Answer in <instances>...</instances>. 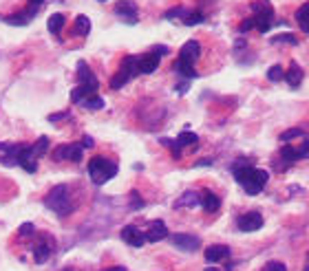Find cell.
<instances>
[{
  "mask_svg": "<svg viewBox=\"0 0 309 271\" xmlns=\"http://www.w3.org/2000/svg\"><path fill=\"white\" fill-rule=\"evenodd\" d=\"M82 146L91 148V146H93V139H91V137H84V141H82Z\"/></svg>",
  "mask_w": 309,
  "mask_h": 271,
  "instance_id": "obj_42",
  "label": "cell"
},
{
  "mask_svg": "<svg viewBox=\"0 0 309 271\" xmlns=\"http://www.w3.org/2000/svg\"><path fill=\"white\" fill-rule=\"evenodd\" d=\"M254 27V20L252 18H247V20H243V25L239 27V33H245V31H250Z\"/></svg>",
  "mask_w": 309,
  "mask_h": 271,
  "instance_id": "obj_39",
  "label": "cell"
},
{
  "mask_svg": "<svg viewBox=\"0 0 309 271\" xmlns=\"http://www.w3.org/2000/svg\"><path fill=\"white\" fill-rule=\"evenodd\" d=\"M64 271H69V269H64Z\"/></svg>",
  "mask_w": 309,
  "mask_h": 271,
  "instance_id": "obj_47",
  "label": "cell"
},
{
  "mask_svg": "<svg viewBox=\"0 0 309 271\" xmlns=\"http://www.w3.org/2000/svg\"><path fill=\"white\" fill-rule=\"evenodd\" d=\"M201 205H203V209H206L208 214H214V212H217V209L221 207V198L214 194V192H208V190H206V192L201 194Z\"/></svg>",
  "mask_w": 309,
  "mask_h": 271,
  "instance_id": "obj_20",
  "label": "cell"
},
{
  "mask_svg": "<svg viewBox=\"0 0 309 271\" xmlns=\"http://www.w3.org/2000/svg\"><path fill=\"white\" fill-rule=\"evenodd\" d=\"M278 42H285V44H298L296 36H291V33H280V36H274V38H272V44H278Z\"/></svg>",
  "mask_w": 309,
  "mask_h": 271,
  "instance_id": "obj_33",
  "label": "cell"
},
{
  "mask_svg": "<svg viewBox=\"0 0 309 271\" xmlns=\"http://www.w3.org/2000/svg\"><path fill=\"white\" fill-rule=\"evenodd\" d=\"M181 20H184V25L192 27V25H199V22L206 20V16H203L201 11H186V14L181 16Z\"/></svg>",
  "mask_w": 309,
  "mask_h": 271,
  "instance_id": "obj_29",
  "label": "cell"
},
{
  "mask_svg": "<svg viewBox=\"0 0 309 271\" xmlns=\"http://www.w3.org/2000/svg\"><path fill=\"white\" fill-rule=\"evenodd\" d=\"M203 256H206V260H208V262L225 260V258L230 256V247H225V245H210Z\"/></svg>",
  "mask_w": 309,
  "mask_h": 271,
  "instance_id": "obj_18",
  "label": "cell"
},
{
  "mask_svg": "<svg viewBox=\"0 0 309 271\" xmlns=\"http://www.w3.org/2000/svg\"><path fill=\"white\" fill-rule=\"evenodd\" d=\"M121 240L130 247H141L143 242H146V234H143L137 225H126V227L121 229Z\"/></svg>",
  "mask_w": 309,
  "mask_h": 271,
  "instance_id": "obj_10",
  "label": "cell"
},
{
  "mask_svg": "<svg viewBox=\"0 0 309 271\" xmlns=\"http://www.w3.org/2000/svg\"><path fill=\"white\" fill-rule=\"evenodd\" d=\"M280 161H283L285 168H287V165H291L294 161H298V152H296V148L285 146L283 150H280Z\"/></svg>",
  "mask_w": 309,
  "mask_h": 271,
  "instance_id": "obj_28",
  "label": "cell"
},
{
  "mask_svg": "<svg viewBox=\"0 0 309 271\" xmlns=\"http://www.w3.org/2000/svg\"><path fill=\"white\" fill-rule=\"evenodd\" d=\"M239 229L241 231H256V229H261L263 227V216L258 212H247V214H243V216L239 218Z\"/></svg>",
  "mask_w": 309,
  "mask_h": 271,
  "instance_id": "obj_14",
  "label": "cell"
},
{
  "mask_svg": "<svg viewBox=\"0 0 309 271\" xmlns=\"http://www.w3.org/2000/svg\"><path fill=\"white\" fill-rule=\"evenodd\" d=\"M20 146H22V143H0V163L18 165Z\"/></svg>",
  "mask_w": 309,
  "mask_h": 271,
  "instance_id": "obj_11",
  "label": "cell"
},
{
  "mask_svg": "<svg viewBox=\"0 0 309 271\" xmlns=\"http://www.w3.org/2000/svg\"><path fill=\"white\" fill-rule=\"evenodd\" d=\"M104 271H126L124 267H110V269H104Z\"/></svg>",
  "mask_w": 309,
  "mask_h": 271,
  "instance_id": "obj_44",
  "label": "cell"
},
{
  "mask_svg": "<svg viewBox=\"0 0 309 271\" xmlns=\"http://www.w3.org/2000/svg\"><path fill=\"white\" fill-rule=\"evenodd\" d=\"M296 137H302L300 128H291V130L283 132V135H280V141H291V139H296Z\"/></svg>",
  "mask_w": 309,
  "mask_h": 271,
  "instance_id": "obj_34",
  "label": "cell"
},
{
  "mask_svg": "<svg viewBox=\"0 0 309 271\" xmlns=\"http://www.w3.org/2000/svg\"><path fill=\"white\" fill-rule=\"evenodd\" d=\"M305 271H309V253H307V264H305Z\"/></svg>",
  "mask_w": 309,
  "mask_h": 271,
  "instance_id": "obj_46",
  "label": "cell"
},
{
  "mask_svg": "<svg viewBox=\"0 0 309 271\" xmlns=\"http://www.w3.org/2000/svg\"><path fill=\"white\" fill-rule=\"evenodd\" d=\"M33 231H36V227H33L31 223H25V225L20 227V236H25V238H27V236L33 234Z\"/></svg>",
  "mask_w": 309,
  "mask_h": 271,
  "instance_id": "obj_38",
  "label": "cell"
},
{
  "mask_svg": "<svg viewBox=\"0 0 309 271\" xmlns=\"http://www.w3.org/2000/svg\"><path fill=\"white\" fill-rule=\"evenodd\" d=\"M154 53H157L159 58H162V55H166V53H168V49H166V47H162V44H159V47H154Z\"/></svg>",
  "mask_w": 309,
  "mask_h": 271,
  "instance_id": "obj_41",
  "label": "cell"
},
{
  "mask_svg": "<svg viewBox=\"0 0 309 271\" xmlns=\"http://www.w3.org/2000/svg\"><path fill=\"white\" fill-rule=\"evenodd\" d=\"M296 152H298V159H307L309 157V137H305V141L296 148Z\"/></svg>",
  "mask_w": 309,
  "mask_h": 271,
  "instance_id": "obj_35",
  "label": "cell"
},
{
  "mask_svg": "<svg viewBox=\"0 0 309 271\" xmlns=\"http://www.w3.org/2000/svg\"><path fill=\"white\" fill-rule=\"evenodd\" d=\"M199 203H201V196H199L197 192H186V194L181 196L179 201L175 203V205H177V207H186V205L195 207V205H199Z\"/></svg>",
  "mask_w": 309,
  "mask_h": 271,
  "instance_id": "obj_26",
  "label": "cell"
},
{
  "mask_svg": "<svg viewBox=\"0 0 309 271\" xmlns=\"http://www.w3.org/2000/svg\"><path fill=\"white\" fill-rule=\"evenodd\" d=\"M82 150H84V146H82V143H66V146L55 148L53 159H55V161H62V159H66V161H75L77 163L82 159Z\"/></svg>",
  "mask_w": 309,
  "mask_h": 271,
  "instance_id": "obj_7",
  "label": "cell"
},
{
  "mask_svg": "<svg viewBox=\"0 0 309 271\" xmlns=\"http://www.w3.org/2000/svg\"><path fill=\"white\" fill-rule=\"evenodd\" d=\"M267 80H269V82H280V80H285L283 66H280V64H274L272 69L267 71Z\"/></svg>",
  "mask_w": 309,
  "mask_h": 271,
  "instance_id": "obj_32",
  "label": "cell"
},
{
  "mask_svg": "<svg viewBox=\"0 0 309 271\" xmlns=\"http://www.w3.org/2000/svg\"><path fill=\"white\" fill-rule=\"evenodd\" d=\"M93 95H97V88H93V86H84V84H77V86L73 88V91H71V102L82 104L84 99L93 97Z\"/></svg>",
  "mask_w": 309,
  "mask_h": 271,
  "instance_id": "obj_19",
  "label": "cell"
},
{
  "mask_svg": "<svg viewBox=\"0 0 309 271\" xmlns=\"http://www.w3.org/2000/svg\"><path fill=\"white\" fill-rule=\"evenodd\" d=\"M33 16H36V14H33V9H27V11H20V14L5 18V22H7V25H27Z\"/></svg>",
  "mask_w": 309,
  "mask_h": 271,
  "instance_id": "obj_25",
  "label": "cell"
},
{
  "mask_svg": "<svg viewBox=\"0 0 309 271\" xmlns=\"http://www.w3.org/2000/svg\"><path fill=\"white\" fill-rule=\"evenodd\" d=\"M175 71H177L179 75H184L186 80H192V77H197L195 66H192V64H186V62H181V60H177V62H175Z\"/></svg>",
  "mask_w": 309,
  "mask_h": 271,
  "instance_id": "obj_27",
  "label": "cell"
},
{
  "mask_svg": "<svg viewBox=\"0 0 309 271\" xmlns=\"http://www.w3.org/2000/svg\"><path fill=\"white\" fill-rule=\"evenodd\" d=\"M44 0H29V5H33V7H38V5H42Z\"/></svg>",
  "mask_w": 309,
  "mask_h": 271,
  "instance_id": "obj_43",
  "label": "cell"
},
{
  "mask_svg": "<svg viewBox=\"0 0 309 271\" xmlns=\"http://www.w3.org/2000/svg\"><path fill=\"white\" fill-rule=\"evenodd\" d=\"M135 75H139V69H137V55H126V58L121 60L119 71L110 77V88L117 91V88L126 86V82H130Z\"/></svg>",
  "mask_w": 309,
  "mask_h": 271,
  "instance_id": "obj_4",
  "label": "cell"
},
{
  "mask_svg": "<svg viewBox=\"0 0 309 271\" xmlns=\"http://www.w3.org/2000/svg\"><path fill=\"white\" fill-rule=\"evenodd\" d=\"M285 80H287V84H289L291 88L300 86V82H302V69H300V66H298L296 62H291L289 71L285 73Z\"/></svg>",
  "mask_w": 309,
  "mask_h": 271,
  "instance_id": "obj_21",
  "label": "cell"
},
{
  "mask_svg": "<svg viewBox=\"0 0 309 271\" xmlns=\"http://www.w3.org/2000/svg\"><path fill=\"white\" fill-rule=\"evenodd\" d=\"M141 205H143V201H141V198L137 196V194H132V209H139Z\"/></svg>",
  "mask_w": 309,
  "mask_h": 271,
  "instance_id": "obj_40",
  "label": "cell"
},
{
  "mask_svg": "<svg viewBox=\"0 0 309 271\" xmlns=\"http://www.w3.org/2000/svg\"><path fill=\"white\" fill-rule=\"evenodd\" d=\"M296 22H298V27H300L305 33H309V3L305 5H300L296 11Z\"/></svg>",
  "mask_w": 309,
  "mask_h": 271,
  "instance_id": "obj_22",
  "label": "cell"
},
{
  "mask_svg": "<svg viewBox=\"0 0 309 271\" xmlns=\"http://www.w3.org/2000/svg\"><path fill=\"white\" fill-rule=\"evenodd\" d=\"M55 249V242L49 234H42L40 238L36 240V245H33V260H36L38 264L47 262L49 258H51V253Z\"/></svg>",
  "mask_w": 309,
  "mask_h": 271,
  "instance_id": "obj_6",
  "label": "cell"
},
{
  "mask_svg": "<svg viewBox=\"0 0 309 271\" xmlns=\"http://www.w3.org/2000/svg\"><path fill=\"white\" fill-rule=\"evenodd\" d=\"M137 69H139V73H154V71L159 69V55L154 51H148L137 58Z\"/></svg>",
  "mask_w": 309,
  "mask_h": 271,
  "instance_id": "obj_13",
  "label": "cell"
},
{
  "mask_svg": "<svg viewBox=\"0 0 309 271\" xmlns=\"http://www.w3.org/2000/svg\"><path fill=\"white\" fill-rule=\"evenodd\" d=\"M115 174H117V163H113L106 157H93L88 161V176H91V181L95 185L106 183Z\"/></svg>",
  "mask_w": 309,
  "mask_h": 271,
  "instance_id": "obj_2",
  "label": "cell"
},
{
  "mask_svg": "<svg viewBox=\"0 0 309 271\" xmlns=\"http://www.w3.org/2000/svg\"><path fill=\"white\" fill-rule=\"evenodd\" d=\"M261 271H287V267L283 262H278V260H269Z\"/></svg>",
  "mask_w": 309,
  "mask_h": 271,
  "instance_id": "obj_36",
  "label": "cell"
},
{
  "mask_svg": "<svg viewBox=\"0 0 309 271\" xmlns=\"http://www.w3.org/2000/svg\"><path fill=\"white\" fill-rule=\"evenodd\" d=\"M64 25H66V16L64 14H51L49 16V22H47V29L51 33H60Z\"/></svg>",
  "mask_w": 309,
  "mask_h": 271,
  "instance_id": "obj_23",
  "label": "cell"
},
{
  "mask_svg": "<svg viewBox=\"0 0 309 271\" xmlns=\"http://www.w3.org/2000/svg\"><path fill=\"white\" fill-rule=\"evenodd\" d=\"M206 271H221V269H217V267H206Z\"/></svg>",
  "mask_w": 309,
  "mask_h": 271,
  "instance_id": "obj_45",
  "label": "cell"
},
{
  "mask_svg": "<svg viewBox=\"0 0 309 271\" xmlns=\"http://www.w3.org/2000/svg\"><path fill=\"white\" fill-rule=\"evenodd\" d=\"M166 236H170V234H168V227L164 225V220H154V223H150V227H148V231H146L148 242H159V240H164Z\"/></svg>",
  "mask_w": 309,
  "mask_h": 271,
  "instance_id": "obj_16",
  "label": "cell"
},
{
  "mask_svg": "<svg viewBox=\"0 0 309 271\" xmlns=\"http://www.w3.org/2000/svg\"><path fill=\"white\" fill-rule=\"evenodd\" d=\"M170 240H173V245L181 251H197L199 247H201L199 236H192V234H173Z\"/></svg>",
  "mask_w": 309,
  "mask_h": 271,
  "instance_id": "obj_9",
  "label": "cell"
},
{
  "mask_svg": "<svg viewBox=\"0 0 309 271\" xmlns=\"http://www.w3.org/2000/svg\"><path fill=\"white\" fill-rule=\"evenodd\" d=\"M44 203H47V207L53 209L58 216H66V214H71V209H73V205H71V196H69V187L66 185H55L47 194Z\"/></svg>",
  "mask_w": 309,
  "mask_h": 271,
  "instance_id": "obj_3",
  "label": "cell"
},
{
  "mask_svg": "<svg viewBox=\"0 0 309 271\" xmlns=\"http://www.w3.org/2000/svg\"><path fill=\"white\" fill-rule=\"evenodd\" d=\"M82 106L88 108V110H99V108H104V99L99 95H93V97L84 99V102H82Z\"/></svg>",
  "mask_w": 309,
  "mask_h": 271,
  "instance_id": "obj_31",
  "label": "cell"
},
{
  "mask_svg": "<svg viewBox=\"0 0 309 271\" xmlns=\"http://www.w3.org/2000/svg\"><path fill=\"white\" fill-rule=\"evenodd\" d=\"M47 148H49V137H40V139L31 146V150L36 157H44V154H47Z\"/></svg>",
  "mask_w": 309,
  "mask_h": 271,
  "instance_id": "obj_30",
  "label": "cell"
},
{
  "mask_svg": "<svg viewBox=\"0 0 309 271\" xmlns=\"http://www.w3.org/2000/svg\"><path fill=\"white\" fill-rule=\"evenodd\" d=\"M186 14V9H181V7H177V9H170L168 14H166V20H173V18H181V16Z\"/></svg>",
  "mask_w": 309,
  "mask_h": 271,
  "instance_id": "obj_37",
  "label": "cell"
},
{
  "mask_svg": "<svg viewBox=\"0 0 309 271\" xmlns=\"http://www.w3.org/2000/svg\"><path fill=\"white\" fill-rule=\"evenodd\" d=\"M88 31H91V20L86 18V16H77L75 18V25H73V33L75 36H88Z\"/></svg>",
  "mask_w": 309,
  "mask_h": 271,
  "instance_id": "obj_24",
  "label": "cell"
},
{
  "mask_svg": "<svg viewBox=\"0 0 309 271\" xmlns=\"http://www.w3.org/2000/svg\"><path fill=\"white\" fill-rule=\"evenodd\" d=\"M199 55H201V44L197 40H190V42H186L184 49L179 51V60L186 64H195L199 60Z\"/></svg>",
  "mask_w": 309,
  "mask_h": 271,
  "instance_id": "obj_15",
  "label": "cell"
},
{
  "mask_svg": "<svg viewBox=\"0 0 309 271\" xmlns=\"http://www.w3.org/2000/svg\"><path fill=\"white\" fill-rule=\"evenodd\" d=\"M36 154H33L31 146H27V143H22L20 146V154H18V165H22V168L27 170V172H36L38 170V161H36Z\"/></svg>",
  "mask_w": 309,
  "mask_h": 271,
  "instance_id": "obj_12",
  "label": "cell"
},
{
  "mask_svg": "<svg viewBox=\"0 0 309 271\" xmlns=\"http://www.w3.org/2000/svg\"><path fill=\"white\" fill-rule=\"evenodd\" d=\"M115 16H117L119 20H124L126 25H135L137 18H139L137 5L130 3V0H119V3L115 5Z\"/></svg>",
  "mask_w": 309,
  "mask_h": 271,
  "instance_id": "obj_8",
  "label": "cell"
},
{
  "mask_svg": "<svg viewBox=\"0 0 309 271\" xmlns=\"http://www.w3.org/2000/svg\"><path fill=\"white\" fill-rule=\"evenodd\" d=\"M232 172H234L236 183H239L250 196L258 194V192L267 185V179H269V174L265 172V170L254 168V165H250V161H236Z\"/></svg>",
  "mask_w": 309,
  "mask_h": 271,
  "instance_id": "obj_1",
  "label": "cell"
},
{
  "mask_svg": "<svg viewBox=\"0 0 309 271\" xmlns=\"http://www.w3.org/2000/svg\"><path fill=\"white\" fill-rule=\"evenodd\" d=\"M77 80H80V84H84V86H93V88H97V77L93 75V71H91V66H88L86 62H80L77 64Z\"/></svg>",
  "mask_w": 309,
  "mask_h": 271,
  "instance_id": "obj_17",
  "label": "cell"
},
{
  "mask_svg": "<svg viewBox=\"0 0 309 271\" xmlns=\"http://www.w3.org/2000/svg\"><path fill=\"white\" fill-rule=\"evenodd\" d=\"M252 20H254V27H256L258 33H265L269 31V27L274 25V11L269 7L267 0H263V3H252Z\"/></svg>",
  "mask_w": 309,
  "mask_h": 271,
  "instance_id": "obj_5",
  "label": "cell"
}]
</instances>
